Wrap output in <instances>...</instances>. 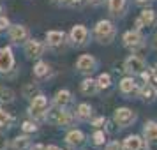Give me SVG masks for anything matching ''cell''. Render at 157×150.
I'll list each match as a JSON object with an SVG mask.
<instances>
[{"mask_svg":"<svg viewBox=\"0 0 157 150\" xmlns=\"http://www.w3.org/2000/svg\"><path fill=\"white\" fill-rule=\"evenodd\" d=\"M94 36L97 39V43L101 44H109L117 36V30H115V25L109 20H101L97 21V25L94 27Z\"/></svg>","mask_w":157,"mask_h":150,"instance_id":"obj_1","label":"cell"},{"mask_svg":"<svg viewBox=\"0 0 157 150\" xmlns=\"http://www.w3.org/2000/svg\"><path fill=\"white\" fill-rule=\"evenodd\" d=\"M46 120L50 122V124H53V125H62V127H65V125H71L72 124V115L69 113V111H65L64 108H53V110H50L48 108V111H46Z\"/></svg>","mask_w":157,"mask_h":150,"instance_id":"obj_2","label":"cell"},{"mask_svg":"<svg viewBox=\"0 0 157 150\" xmlns=\"http://www.w3.org/2000/svg\"><path fill=\"white\" fill-rule=\"evenodd\" d=\"M113 118H115V124H117V125H120V127H129V125L136 120V113L131 108H117Z\"/></svg>","mask_w":157,"mask_h":150,"instance_id":"obj_3","label":"cell"},{"mask_svg":"<svg viewBox=\"0 0 157 150\" xmlns=\"http://www.w3.org/2000/svg\"><path fill=\"white\" fill-rule=\"evenodd\" d=\"M48 111V97L43 95V94H37L36 97L30 99V113L34 117H41V115H46Z\"/></svg>","mask_w":157,"mask_h":150,"instance_id":"obj_4","label":"cell"},{"mask_svg":"<svg viewBox=\"0 0 157 150\" xmlns=\"http://www.w3.org/2000/svg\"><path fill=\"white\" fill-rule=\"evenodd\" d=\"M46 50V44L37 41V39H32V41H27L25 43V55L29 58H39Z\"/></svg>","mask_w":157,"mask_h":150,"instance_id":"obj_5","label":"cell"},{"mask_svg":"<svg viewBox=\"0 0 157 150\" xmlns=\"http://www.w3.org/2000/svg\"><path fill=\"white\" fill-rule=\"evenodd\" d=\"M145 69V60L138 55H131V57L124 62V71L131 72V74H140Z\"/></svg>","mask_w":157,"mask_h":150,"instance_id":"obj_6","label":"cell"},{"mask_svg":"<svg viewBox=\"0 0 157 150\" xmlns=\"http://www.w3.org/2000/svg\"><path fill=\"white\" fill-rule=\"evenodd\" d=\"M9 37L13 43H27L29 41V30L23 25H9Z\"/></svg>","mask_w":157,"mask_h":150,"instance_id":"obj_7","label":"cell"},{"mask_svg":"<svg viewBox=\"0 0 157 150\" xmlns=\"http://www.w3.org/2000/svg\"><path fill=\"white\" fill-rule=\"evenodd\" d=\"M71 41L76 46H85L88 41V30L85 25H74L71 29Z\"/></svg>","mask_w":157,"mask_h":150,"instance_id":"obj_8","label":"cell"},{"mask_svg":"<svg viewBox=\"0 0 157 150\" xmlns=\"http://www.w3.org/2000/svg\"><path fill=\"white\" fill-rule=\"evenodd\" d=\"M122 41H124V44L127 48H132V50L143 46V36L140 34V30H129V32H125L124 37H122Z\"/></svg>","mask_w":157,"mask_h":150,"instance_id":"obj_9","label":"cell"},{"mask_svg":"<svg viewBox=\"0 0 157 150\" xmlns=\"http://www.w3.org/2000/svg\"><path fill=\"white\" fill-rule=\"evenodd\" d=\"M14 65V57L11 48H0V72H7Z\"/></svg>","mask_w":157,"mask_h":150,"instance_id":"obj_10","label":"cell"},{"mask_svg":"<svg viewBox=\"0 0 157 150\" xmlns=\"http://www.w3.org/2000/svg\"><path fill=\"white\" fill-rule=\"evenodd\" d=\"M95 65H97V62H95V58L92 55H81L76 60V69L79 72H92L95 69Z\"/></svg>","mask_w":157,"mask_h":150,"instance_id":"obj_11","label":"cell"},{"mask_svg":"<svg viewBox=\"0 0 157 150\" xmlns=\"http://www.w3.org/2000/svg\"><path fill=\"white\" fill-rule=\"evenodd\" d=\"M64 43H65L64 32H60V30H50L46 34V46L55 48V46H60V44H64Z\"/></svg>","mask_w":157,"mask_h":150,"instance_id":"obj_12","label":"cell"},{"mask_svg":"<svg viewBox=\"0 0 157 150\" xmlns=\"http://www.w3.org/2000/svg\"><path fill=\"white\" fill-rule=\"evenodd\" d=\"M65 143L71 145V147H83V145H85V134H83L81 131H78V129H74L71 133H67Z\"/></svg>","mask_w":157,"mask_h":150,"instance_id":"obj_13","label":"cell"},{"mask_svg":"<svg viewBox=\"0 0 157 150\" xmlns=\"http://www.w3.org/2000/svg\"><path fill=\"white\" fill-rule=\"evenodd\" d=\"M122 148H124V150H141L143 148L141 136H138V134L127 136V138L124 140V143H122Z\"/></svg>","mask_w":157,"mask_h":150,"instance_id":"obj_14","label":"cell"},{"mask_svg":"<svg viewBox=\"0 0 157 150\" xmlns=\"http://www.w3.org/2000/svg\"><path fill=\"white\" fill-rule=\"evenodd\" d=\"M79 90H81L83 95H95V94L99 92V87H97V81L95 79L86 78L79 83Z\"/></svg>","mask_w":157,"mask_h":150,"instance_id":"obj_15","label":"cell"},{"mask_svg":"<svg viewBox=\"0 0 157 150\" xmlns=\"http://www.w3.org/2000/svg\"><path fill=\"white\" fill-rule=\"evenodd\" d=\"M138 83H136L132 78H124L120 81V92L125 94V95H132V94H138Z\"/></svg>","mask_w":157,"mask_h":150,"instance_id":"obj_16","label":"cell"},{"mask_svg":"<svg viewBox=\"0 0 157 150\" xmlns=\"http://www.w3.org/2000/svg\"><path fill=\"white\" fill-rule=\"evenodd\" d=\"M143 136L148 143H157V124L155 122H147L143 127Z\"/></svg>","mask_w":157,"mask_h":150,"instance_id":"obj_17","label":"cell"},{"mask_svg":"<svg viewBox=\"0 0 157 150\" xmlns=\"http://www.w3.org/2000/svg\"><path fill=\"white\" fill-rule=\"evenodd\" d=\"M72 101V95L69 90H58L57 94H55V99H53V102H55V106H60V108H65L69 102Z\"/></svg>","mask_w":157,"mask_h":150,"instance_id":"obj_18","label":"cell"},{"mask_svg":"<svg viewBox=\"0 0 157 150\" xmlns=\"http://www.w3.org/2000/svg\"><path fill=\"white\" fill-rule=\"evenodd\" d=\"M138 94H140V97L145 101H152L154 97H155V94H157V88L152 83H145L143 87H140L138 88Z\"/></svg>","mask_w":157,"mask_h":150,"instance_id":"obj_19","label":"cell"},{"mask_svg":"<svg viewBox=\"0 0 157 150\" xmlns=\"http://www.w3.org/2000/svg\"><path fill=\"white\" fill-rule=\"evenodd\" d=\"M140 20L143 21V25H145V27H152V25H155V23H157L155 11H154V9H145V11H141Z\"/></svg>","mask_w":157,"mask_h":150,"instance_id":"obj_20","label":"cell"},{"mask_svg":"<svg viewBox=\"0 0 157 150\" xmlns=\"http://www.w3.org/2000/svg\"><path fill=\"white\" fill-rule=\"evenodd\" d=\"M76 117H78L79 120H88L92 117V106L86 104V102H81L78 106V110H76Z\"/></svg>","mask_w":157,"mask_h":150,"instance_id":"obj_21","label":"cell"},{"mask_svg":"<svg viewBox=\"0 0 157 150\" xmlns=\"http://www.w3.org/2000/svg\"><path fill=\"white\" fill-rule=\"evenodd\" d=\"M13 148L14 150H27L30 148V138L29 136H16L13 140Z\"/></svg>","mask_w":157,"mask_h":150,"instance_id":"obj_22","label":"cell"},{"mask_svg":"<svg viewBox=\"0 0 157 150\" xmlns=\"http://www.w3.org/2000/svg\"><path fill=\"white\" fill-rule=\"evenodd\" d=\"M108 7L113 16H118L125 7V0H108Z\"/></svg>","mask_w":157,"mask_h":150,"instance_id":"obj_23","label":"cell"},{"mask_svg":"<svg viewBox=\"0 0 157 150\" xmlns=\"http://www.w3.org/2000/svg\"><path fill=\"white\" fill-rule=\"evenodd\" d=\"M16 97L14 90H11L9 87L0 85V102H13Z\"/></svg>","mask_w":157,"mask_h":150,"instance_id":"obj_24","label":"cell"},{"mask_svg":"<svg viewBox=\"0 0 157 150\" xmlns=\"http://www.w3.org/2000/svg\"><path fill=\"white\" fill-rule=\"evenodd\" d=\"M48 72H50V65L46 62H37L34 65V76L36 78H44V76H48Z\"/></svg>","mask_w":157,"mask_h":150,"instance_id":"obj_25","label":"cell"},{"mask_svg":"<svg viewBox=\"0 0 157 150\" xmlns=\"http://www.w3.org/2000/svg\"><path fill=\"white\" fill-rule=\"evenodd\" d=\"M21 94H23V97L32 99V97H36L37 94H41V92H39V87L37 85H34V83H27V85L21 88Z\"/></svg>","mask_w":157,"mask_h":150,"instance_id":"obj_26","label":"cell"},{"mask_svg":"<svg viewBox=\"0 0 157 150\" xmlns=\"http://www.w3.org/2000/svg\"><path fill=\"white\" fill-rule=\"evenodd\" d=\"M95 81H97L99 90H108V88L111 87V76H109L108 72H102V74H99V78L95 79Z\"/></svg>","mask_w":157,"mask_h":150,"instance_id":"obj_27","label":"cell"},{"mask_svg":"<svg viewBox=\"0 0 157 150\" xmlns=\"http://www.w3.org/2000/svg\"><path fill=\"white\" fill-rule=\"evenodd\" d=\"M92 141H94V145H104V141H106V133L104 131H95L92 134Z\"/></svg>","mask_w":157,"mask_h":150,"instance_id":"obj_28","label":"cell"},{"mask_svg":"<svg viewBox=\"0 0 157 150\" xmlns=\"http://www.w3.org/2000/svg\"><path fill=\"white\" fill-rule=\"evenodd\" d=\"M11 120H13V117H11L6 110H2V108H0V127H6V125H9V124H11Z\"/></svg>","mask_w":157,"mask_h":150,"instance_id":"obj_29","label":"cell"},{"mask_svg":"<svg viewBox=\"0 0 157 150\" xmlns=\"http://www.w3.org/2000/svg\"><path fill=\"white\" fill-rule=\"evenodd\" d=\"M21 131H23V133H27V134H30V133H36V131H37V125L34 124V122L25 120L21 124Z\"/></svg>","mask_w":157,"mask_h":150,"instance_id":"obj_30","label":"cell"},{"mask_svg":"<svg viewBox=\"0 0 157 150\" xmlns=\"http://www.w3.org/2000/svg\"><path fill=\"white\" fill-rule=\"evenodd\" d=\"M81 2H83V0H62L60 4H62V6H69V7H78Z\"/></svg>","mask_w":157,"mask_h":150,"instance_id":"obj_31","label":"cell"},{"mask_svg":"<svg viewBox=\"0 0 157 150\" xmlns=\"http://www.w3.org/2000/svg\"><path fill=\"white\" fill-rule=\"evenodd\" d=\"M9 25H11V23H9L7 18H6V16H0V32H2V30H7Z\"/></svg>","mask_w":157,"mask_h":150,"instance_id":"obj_32","label":"cell"},{"mask_svg":"<svg viewBox=\"0 0 157 150\" xmlns=\"http://www.w3.org/2000/svg\"><path fill=\"white\" fill-rule=\"evenodd\" d=\"M106 150H124V148H122V145L118 141H111L106 145Z\"/></svg>","mask_w":157,"mask_h":150,"instance_id":"obj_33","label":"cell"},{"mask_svg":"<svg viewBox=\"0 0 157 150\" xmlns=\"http://www.w3.org/2000/svg\"><path fill=\"white\" fill-rule=\"evenodd\" d=\"M104 122H106V120H104V117H99V118L92 120V125H94V127L99 129V127H102V125H104Z\"/></svg>","mask_w":157,"mask_h":150,"instance_id":"obj_34","label":"cell"},{"mask_svg":"<svg viewBox=\"0 0 157 150\" xmlns=\"http://www.w3.org/2000/svg\"><path fill=\"white\" fill-rule=\"evenodd\" d=\"M7 147H9V143L6 140V136L0 133V150H7Z\"/></svg>","mask_w":157,"mask_h":150,"instance_id":"obj_35","label":"cell"},{"mask_svg":"<svg viewBox=\"0 0 157 150\" xmlns=\"http://www.w3.org/2000/svg\"><path fill=\"white\" fill-rule=\"evenodd\" d=\"M145 29V25H143V21L140 20V18H136V21H134V30H141Z\"/></svg>","mask_w":157,"mask_h":150,"instance_id":"obj_36","label":"cell"},{"mask_svg":"<svg viewBox=\"0 0 157 150\" xmlns=\"http://www.w3.org/2000/svg\"><path fill=\"white\" fill-rule=\"evenodd\" d=\"M30 150H46V147L41 145V143H37V145H34V147H30Z\"/></svg>","mask_w":157,"mask_h":150,"instance_id":"obj_37","label":"cell"},{"mask_svg":"<svg viewBox=\"0 0 157 150\" xmlns=\"http://www.w3.org/2000/svg\"><path fill=\"white\" fill-rule=\"evenodd\" d=\"M46 150H60L57 147V145H48V147H46Z\"/></svg>","mask_w":157,"mask_h":150,"instance_id":"obj_38","label":"cell"},{"mask_svg":"<svg viewBox=\"0 0 157 150\" xmlns=\"http://www.w3.org/2000/svg\"><path fill=\"white\" fill-rule=\"evenodd\" d=\"M148 2H152V0H136V4H148Z\"/></svg>","mask_w":157,"mask_h":150,"instance_id":"obj_39","label":"cell"},{"mask_svg":"<svg viewBox=\"0 0 157 150\" xmlns=\"http://www.w3.org/2000/svg\"><path fill=\"white\" fill-rule=\"evenodd\" d=\"M154 48L157 50V34H155V37H154Z\"/></svg>","mask_w":157,"mask_h":150,"instance_id":"obj_40","label":"cell"},{"mask_svg":"<svg viewBox=\"0 0 157 150\" xmlns=\"http://www.w3.org/2000/svg\"><path fill=\"white\" fill-rule=\"evenodd\" d=\"M90 2H94V4H97V2H101V0H90Z\"/></svg>","mask_w":157,"mask_h":150,"instance_id":"obj_41","label":"cell"},{"mask_svg":"<svg viewBox=\"0 0 157 150\" xmlns=\"http://www.w3.org/2000/svg\"><path fill=\"white\" fill-rule=\"evenodd\" d=\"M2 11H4V9H2V6H0V16H2Z\"/></svg>","mask_w":157,"mask_h":150,"instance_id":"obj_42","label":"cell"},{"mask_svg":"<svg viewBox=\"0 0 157 150\" xmlns=\"http://www.w3.org/2000/svg\"><path fill=\"white\" fill-rule=\"evenodd\" d=\"M57 2H62V0H57Z\"/></svg>","mask_w":157,"mask_h":150,"instance_id":"obj_43","label":"cell"},{"mask_svg":"<svg viewBox=\"0 0 157 150\" xmlns=\"http://www.w3.org/2000/svg\"><path fill=\"white\" fill-rule=\"evenodd\" d=\"M155 69H157V65H155Z\"/></svg>","mask_w":157,"mask_h":150,"instance_id":"obj_44","label":"cell"}]
</instances>
